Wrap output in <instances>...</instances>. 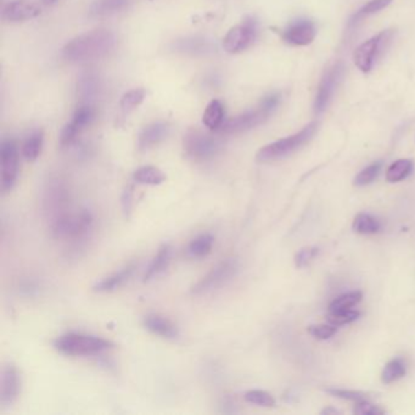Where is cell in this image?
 Returning a JSON list of instances; mask_svg holds the SVG:
<instances>
[{"label":"cell","mask_w":415,"mask_h":415,"mask_svg":"<svg viewBox=\"0 0 415 415\" xmlns=\"http://www.w3.org/2000/svg\"><path fill=\"white\" fill-rule=\"evenodd\" d=\"M145 328L155 335L164 339H176L179 331L172 320L160 314H150L144 319Z\"/></svg>","instance_id":"18"},{"label":"cell","mask_w":415,"mask_h":415,"mask_svg":"<svg viewBox=\"0 0 415 415\" xmlns=\"http://www.w3.org/2000/svg\"><path fill=\"white\" fill-rule=\"evenodd\" d=\"M405 373H407V367L405 361L402 358H396L383 368L381 380L383 383H394L399 379L403 378Z\"/></svg>","instance_id":"29"},{"label":"cell","mask_w":415,"mask_h":415,"mask_svg":"<svg viewBox=\"0 0 415 415\" xmlns=\"http://www.w3.org/2000/svg\"><path fill=\"white\" fill-rule=\"evenodd\" d=\"M145 99V91L143 88H137L132 91H127L123 94L120 102V106L123 112H132L137 107L140 106Z\"/></svg>","instance_id":"33"},{"label":"cell","mask_w":415,"mask_h":415,"mask_svg":"<svg viewBox=\"0 0 415 415\" xmlns=\"http://www.w3.org/2000/svg\"><path fill=\"white\" fill-rule=\"evenodd\" d=\"M353 413L357 415H381L385 413V410H380L378 405L369 403V401H362L357 403Z\"/></svg>","instance_id":"40"},{"label":"cell","mask_w":415,"mask_h":415,"mask_svg":"<svg viewBox=\"0 0 415 415\" xmlns=\"http://www.w3.org/2000/svg\"><path fill=\"white\" fill-rule=\"evenodd\" d=\"M380 170H381V162H375L373 165L368 166L367 168L361 170L358 173V176L355 178V186L363 187V186H368V184L373 183L379 176Z\"/></svg>","instance_id":"35"},{"label":"cell","mask_w":415,"mask_h":415,"mask_svg":"<svg viewBox=\"0 0 415 415\" xmlns=\"http://www.w3.org/2000/svg\"><path fill=\"white\" fill-rule=\"evenodd\" d=\"M0 160H1V178L0 189L1 192H10L16 184L19 177V149L12 139H4L0 146Z\"/></svg>","instance_id":"10"},{"label":"cell","mask_w":415,"mask_h":415,"mask_svg":"<svg viewBox=\"0 0 415 415\" xmlns=\"http://www.w3.org/2000/svg\"><path fill=\"white\" fill-rule=\"evenodd\" d=\"M345 72V67L342 63L336 64L335 66H333L326 74H325L323 80L320 82L319 88L317 91V96H315V100H314V112L317 115H320L325 111V109L329 105L331 98L335 93V89L337 88V85L340 83L342 80V76Z\"/></svg>","instance_id":"12"},{"label":"cell","mask_w":415,"mask_h":415,"mask_svg":"<svg viewBox=\"0 0 415 415\" xmlns=\"http://www.w3.org/2000/svg\"><path fill=\"white\" fill-rule=\"evenodd\" d=\"M44 212L47 214L50 229L74 213L71 210V192L64 181L52 179L48 181L44 192Z\"/></svg>","instance_id":"4"},{"label":"cell","mask_w":415,"mask_h":415,"mask_svg":"<svg viewBox=\"0 0 415 415\" xmlns=\"http://www.w3.org/2000/svg\"><path fill=\"white\" fill-rule=\"evenodd\" d=\"M93 221V216L88 210H80V212L72 213L69 218L50 229V232L56 239L67 240L76 244L87 239L91 234Z\"/></svg>","instance_id":"6"},{"label":"cell","mask_w":415,"mask_h":415,"mask_svg":"<svg viewBox=\"0 0 415 415\" xmlns=\"http://www.w3.org/2000/svg\"><path fill=\"white\" fill-rule=\"evenodd\" d=\"M238 271H239V263L235 258H228L219 262L218 265L213 267L200 282L194 285L192 293L195 295L211 293L213 290L223 287L225 282L234 278Z\"/></svg>","instance_id":"8"},{"label":"cell","mask_w":415,"mask_h":415,"mask_svg":"<svg viewBox=\"0 0 415 415\" xmlns=\"http://www.w3.org/2000/svg\"><path fill=\"white\" fill-rule=\"evenodd\" d=\"M43 3L45 4V5H55L56 3H59V0H42Z\"/></svg>","instance_id":"43"},{"label":"cell","mask_w":415,"mask_h":415,"mask_svg":"<svg viewBox=\"0 0 415 415\" xmlns=\"http://www.w3.org/2000/svg\"><path fill=\"white\" fill-rule=\"evenodd\" d=\"M172 258V249L170 245L161 246L160 250L155 255L153 261L150 262L148 269L145 271L144 282H150L159 277L168 268Z\"/></svg>","instance_id":"21"},{"label":"cell","mask_w":415,"mask_h":415,"mask_svg":"<svg viewBox=\"0 0 415 415\" xmlns=\"http://www.w3.org/2000/svg\"><path fill=\"white\" fill-rule=\"evenodd\" d=\"M246 402L252 403V405H261V407H274L276 405V399L268 394L266 391L262 390H251L245 394Z\"/></svg>","instance_id":"34"},{"label":"cell","mask_w":415,"mask_h":415,"mask_svg":"<svg viewBox=\"0 0 415 415\" xmlns=\"http://www.w3.org/2000/svg\"><path fill=\"white\" fill-rule=\"evenodd\" d=\"M380 229L381 224L378 219L368 213H359L353 221V230L359 234H377Z\"/></svg>","instance_id":"25"},{"label":"cell","mask_w":415,"mask_h":415,"mask_svg":"<svg viewBox=\"0 0 415 415\" xmlns=\"http://www.w3.org/2000/svg\"><path fill=\"white\" fill-rule=\"evenodd\" d=\"M117 38L109 30H94L83 33L66 43L63 58L69 63H87L102 59L116 47Z\"/></svg>","instance_id":"1"},{"label":"cell","mask_w":415,"mask_h":415,"mask_svg":"<svg viewBox=\"0 0 415 415\" xmlns=\"http://www.w3.org/2000/svg\"><path fill=\"white\" fill-rule=\"evenodd\" d=\"M412 170H413L412 161L407 159L396 161L386 170V179L390 183H399L410 176Z\"/></svg>","instance_id":"28"},{"label":"cell","mask_w":415,"mask_h":415,"mask_svg":"<svg viewBox=\"0 0 415 415\" xmlns=\"http://www.w3.org/2000/svg\"><path fill=\"white\" fill-rule=\"evenodd\" d=\"M363 295L361 291H351V293H344L339 298H336L330 306H329V312H340V311H348L355 307L356 304L361 302Z\"/></svg>","instance_id":"31"},{"label":"cell","mask_w":415,"mask_h":415,"mask_svg":"<svg viewBox=\"0 0 415 415\" xmlns=\"http://www.w3.org/2000/svg\"><path fill=\"white\" fill-rule=\"evenodd\" d=\"M258 33V23L254 17H246L244 21L229 30L223 39V48L227 53L239 54L251 47Z\"/></svg>","instance_id":"9"},{"label":"cell","mask_w":415,"mask_h":415,"mask_svg":"<svg viewBox=\"0 0 415 415\" xmlns=\"http://www.w3.org/2000/svg\"><path fill=\"white\" fill-rule=\"evenodd\" d=\"M280 102H282L280 94L278 93L269 94L262 100L260 106L256 110L246 111L236 117L230 118L229 121L224 122L218 132L223 134H239L258 127L269 120L271 115L277 110Z\"/></svg>","instance_id":"2"},{"label":"cell","mask_w":415,"mask_h":415,"mask_svg":"<svg viewBox=\"0 0 415 415\" xmlns=\"http://www.w3.org/2000/svg\"><path fill=\"white\" fill-rule=\"evenodd\" d=\"M172 50L176 53L187 54L192 56H203L216 52V44L212 39L200 36L181 38L172 43Z\"/></svg>","instance_id":"14"},{"label":"cell","mask_w":415,"mask_h":415,"mask_svg":"<svg viewBox=\"0 0 415 415\" xmlns=\"http://www.w3.org/2000/svg\"><path fill=\"white\" fill-rule=\"evenodd\" d=\"M317 131H318V122H311L298 133L263 146L256 155V160L258 162L282 160L284 157L295 153L296 150L302 148L304 144H307L309 140L313 138Z\"/></svg>","instance_id":"5"},{"label":"cell","mask_w":415,"mask_h":415,"mask_svg":"<svg viewBox=\"0 0 415 415\" xmlns=\"http://www.w3.org/2000/svg\"><path fill=\"white\" fill-rule=\"evenodd\" d=\"M131 0H96L89 8V15L93 17H109L128 9Z\"/></svg>","instance_id":"20"},{"label":"cell","mask_w":415,"mask_h":415,"mask_svg":"<svg viewBox=\"0 0 415 415\" xmlns=\"http://www.w3.org/2000/svg\"><path fill=\"white\" fill-rule=\"evenodd\" d=\"M326 392L337 399H348L356 403L362 402V401H369V396L367 394L361 392V391H355V390L328 389Z\"/></svg>","instance_id":"37"},{"label":"cell","mask_w":415,"mask_h":415,"mask_svg":"<svg viewBox=\"0 0 415 415\" xmlns=\"http://www.w3.org/2000/svg\"><path fill=\"white\" fill-rule=\"evenodd\" d=\"M39 284H38L36 280H33V279H26V280H23L22 282L21 285H20V291H21L23 295H26V296H34V295H37L39 293Z\"/></svg>","instance_id":"41"},{"label":"cell","mask_w":415,"mask_h":415,"mask_svg":"<svg viewBox=\"0 0 415 415\" xmlns=\"http://www.w3.org/2000/svg\"><path fill=\"white\" fill-rule=\"evenodd\" d=\"M392 3V0H370L366 5L362 6L350 20V26H356L359 21L364 20L366 17L377 14L379 11L388 8Z\"/></svg>","instance_id":"27"},{"label":"cell","mask_w":415,"mask_h":415,"mask_svg":"<svg viewBox=\"0 0 415 415\" xmlns=\"http://www.w3.org/2000/svg\"><path fill=\"white\" fill-rule=\"evenodd\" d=\"M317 34V30L313 22L306 19H300L291 22L285 31L282 33V38L291 45L304 47L313 42Z\"/></svg>","instance_id":"13"},{"label":"cell","mask_w":415,"mask_h":415,"mask_svg":"<svg viewBox=\"0 0 415 415\" xmlns=\"http://www.w3.org/2000/svg\"><path fill=\"white\" fill-rule=\"evenodd\" d=\"M224 116H225V112H224L223 102L218 99H214L208 104L203 111V123L205 124V127H208L210 131L218 132L225 122Z\"/></svg>","instance_id":"22"},{"label":"cell","mask_w":415,"mask_h":415,"mask_svg":"<svg viewBox=\"0 0 415 415\" xmlns=\"http://www.w3.org/2000/svg\"><path fill=\"white\" fill-rule=\"evenodd\" d=\"M337 413H339V412L336 410H333V408H326V410L322 412V414H337Z\"/></svg>","instance_id":"42"},{"label":"cell","mask_w":415,"mask_h":415,"mask_svg":"<svg viewBox=\"0 0 415 415\" xmlns=\"http://www.w3.org/2000/svg\"><path fill=\"white\" fill-rule=\"evenodd\" d=\"M184 151L188 157L197 162L212 160L223 148L222 142L200 131H190L184 137Z\"/></svg>","instance_id":"7"},{"label":"cell","mask_w":415,"mask_h":415,"mask_svg":"<svg viewBox=\"0 0 415 415\" xmlns=\"http://www.w3.org/2000/svg\"><path fill=\"white\" fill-rule=\"evenodd\" d=\"M170 128L168 123H150L139 134L138 146L142 151L151 149L160 144L170 134Z\"/></svg>","instance_id":"17"},{"label":"cell","mask_w":415,"mask_h":415,"mask_svg":"<svg viewBox=\"0 0 415 415\" xmlns=\"http://www.w3.org/2000/svg\"><path fill=\"white\" fill-rule=\"evenodd\" d=\"M361 313L358 311L348 309V311H340V312H329L328 320L333 325H345L350 324L352 322L358 319Z\"/></svg>","instance_id":"36"},{"label":"cell","mask_w":415,"mask_h":415,"mask_svg":"<svg viewBox=\"0 0 415 415\" xmlns=\"http://www.w3.org/2000/svg\"><path fill=\"white\" fill-rule=\"evenodd\" d=\"M133 179L143 186H160L166 181V175L155 166H144L134 172Z\"/></svg>","instance_id":"23"},{"label":"cell","mask_w":415,"mask_h":415,"mask_svg":"<svg viewBox=\"0 0 415 415\" xmlns=\"http://www.w3.org/2000/svg\"><path fill=\"white\" fill-rule=\"evenodd\" d=\"M54 346L66 356H96L110 350L113 344L99 336L69 333L58 337Z\"/></svg>","instance_id":"3"},{"label":"cell","mask_w":415,"mask_h":415,"mask_svg":"<svg viewBox=\"0 0 415 415\" xmlns=\"http://www.w3.org/2000/svg\"><path fill=\"white\" fill-rule=\"evenodd\" d=\"M134 271H135V265L124 267L111 276L104 278L100 282H96V285L93 287V290L96 293H110L116 289L121 288L132 278Z\"/></svg>","instance_id":"19"},{"label":"cell","mask_w":415,"mask_h":415,"mask_svg":"<svg viewBox=\"0 0 415 415\" xmlns=\"http://www.w3.org/2000/svg\"><path fill=\"white\" fill-rule=\"evenodd\" d=\"M94 118H96V110L91 106V104H82L76 109L75 113L69 122L82 132L88 126H91Z\"/></svg>","instance_id":"26"},{"label":"cell","mask_w":415,"mask_h":415,"mask_svg":"<svg viewBox=\"0 0 415 415\" xmlns=\"http://www.w3.org/2000/svg\"><path fill=\"white\" fill-rule=\"evenodd\" d=\"M43 145H44V134L42 131L33 132L28 138L25 140L22 146V155L27 161L33 162L37 160L42 154Z\"/></svg>","instance_id":"24"},{"label":"cell","mask_w":415,"mask_h":415,"mask_svg":"<svg viewBox=\"0 0 415 415\" xmlns=\"http://www.w3.org/2000/svg\"><path fill=\"white\" fill-rule=\"evenodd\" d=\"M337 331L336 325H311L309 333L311 335L319 339V340H328L331 336H334Z\"/></svg>","instance_id":"38"},{"label":"cell","mask_w":415,"mask_h":415,"mask_svg":"<svg viewBox=\"0 0 415 415\" xmlns=\"http://www.w3.org/2000/svg\"><path fill=\"white\" fill-rule=\"evenodd\" d=\"M20 377L16 368L12 364H6L1 370L0 380V405H11L20 394Z\"/></svg>","instance_id":"15"},{"label":"cell","mask_w":415,"mask_h":415,"mask_svg":"<svg viewBox=\"0 0 415 415\" xmlns=\"http://www.w3.org/2000/svg\"><path fill=\"white\" fill-rule=\"evenodd\" d=\"M41 12L39 6L27 0H12L3 8L1 17L8 22L30 21L39 16Z\"/></svg>","instance_id":"16"},{"label":"cell","mask_w":415,"mask_h":415,"mask_svg":"<svg viewBox=\"0 0 415 415\" xmlns=\"http://www.w3.org/2000/svg\"><path fill=\"white\" fill-rule=\"evenodd\" d=\"M392 36L391 31H383L379 33L378 36L368 39L367 42L361 44L355 52L353 60L357 67L361 69L364 74H368L370 69H373L375 60L378 59L379 55L381 53V49L390 42Z\"/></svg>","instance_id":"11"},{"label":"cell","mask_w":415,"mask_h":415,"mask_svg":"<svg viewBox=\"0 0 415 415\" xmlns=\"http://www.w3.org/2000/svg\"><path fill=\"white\" fill-rule=\"evenodd\" d=\"M99 91V80L96 76L85 75L78 82V93L80 98L87 102L83 104H91V99L96 96Z\"/></svg>","instance_id":"32"},{"label":"cell","mask_w":415,"mask_h":415,"mask_svg":"<svg viewBox=\"0 0 415 415\" xmlns=\"http://www.w3.org/2000/svg\"><path fill=\"white\" fill-rule=\"evenodd\" d=\"M318 254H319L318 247H304L302 250L298 251V255L295 257V263L298 268H304L309 266Z\"/></svg>","instance_id":"39"},{"label":"cell","mask_w":415,"mask_h":415,"mask_svg":"<svg viewBox=\"0 0 415 415\" xmlns=\"http://www.w3.org/2000/svg\"><path fill=\"white\" fill-rule=\"evenodd\" d=\"M213 244H214V238L211 234H203L197 236L189 244V254L192 257L201 258L211 254Z\"/></svg>","instance_id":"30"}]
</instances>
